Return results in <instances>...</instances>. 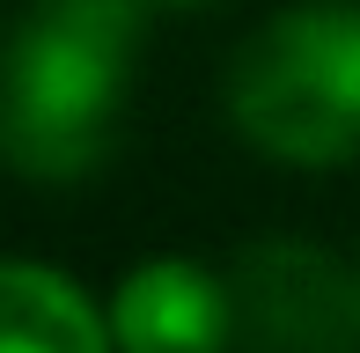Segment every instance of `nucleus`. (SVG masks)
Listing matches in <instances>:
<instances>
[{
  "mask_svg": "<svg viewBox=\"0 0 360 353\" xmlns=\"http://www.w3.org/2000/svg\"><path fill=\"white\" fill-rule=\"evenodd\" d=\"M110 339L118 353H228L236 346V302L191 258H147L110 295Z\"/></svg>",
  "mask_w": 360,
  "mask_h": 353,
  "instance_id": "nucleus-4",
  "label": "nucleus"
},
{
  "mask_svg": "<svg viewBox=\"0 0 360 353\" xmlns=\"http://www.w3.org/2000/svg\"><path fill=\"white\" fill-rule=\"evenodd\" d=\"M169 8H214V0H169Z\"/></svg>",
  "mask_w": 360,
  "mask_h": 353,
  "instance_id": "nucleus-6",
  "label": "nucleus"
},
{
  "mask_svg": "<svg viewBox=\"0 0 360 353\" xmlns=\"http://www.w3.org/2000/svg\"><path fill=\"white\" fill-rule=\"evenodd\" d=\"M147 0H44L0 52V162L89 176L118 140Z\"/></svg>",
  "mask_w": 360,
  "mask_h": 353,
  "instance_id": "nucleus-1",
  "label": "nucleus"
},
{
  "mask_svg": "<svg viewBox=\"0 0 360 353\" xmlns=\"http://www.w3.org/2000/svg\"><path fill=\"white\" fill-rule=\"evenodd\" d=\"M243 353H353L360 346V287L309 236H265L228 272Z\"/></svg>",
  "mask_w": 360,
  "mask_h": 353,
  "instance_id": "nucleus-3",
  "label": "nucleus"
},
{
  "mask_svg": "<svg viewBox=\"0 0 360 353\" xmlns=\"http://www.w3.org/2000/svg\"><path fill=\"white\" fill-rule=\"evenodd\" d=\"M228 118L257 155L331 169L360 155V8L302 0L228 67Z\"/></svg>",
  "mask_w": 360,
  "mask_h": 353,
  "instance_id": "nucleus-2",
  "label": "nucleus"
},
{
  "mask_svg": "<svg viewBox=\"0 0 360 353\" xmlns=\"http://www.w3.org/2000/svg\"><path fill=\"white\" fill-rule=\"evenodd\" d=\"M353 287H360V265H353Z\"/></svg>",
  "mask_w": 360,
  "mask_h": 353,
  "instance_id": "nucleus-7",
  "label": "nucleus"
},
{
  "mask_svg": "<svg viewBox=\"0 0 360 353\" xmlns=\"http://www.w3.org/2000/svg\"><path fill=\"white\" fill-rule=\"evenodd\" d=\"M110 316L52 265L0 258V353H110Z\"/></svg>",
  "mask_w": 360,
  "mask_h": 353,
  "instance_id": "nucleus-5",
  "label": "nucleus"
}]
</instances>
